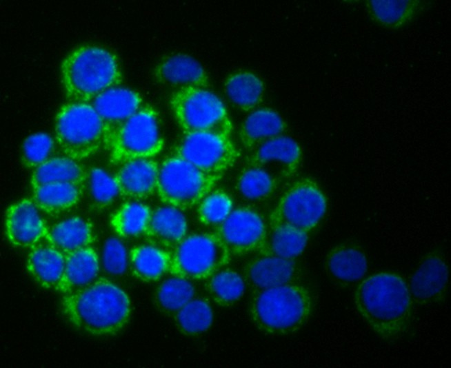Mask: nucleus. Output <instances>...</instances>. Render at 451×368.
I'll return each mask as SVG.
<instances>
[{
	"mask_svg": "<svg viewBox=\"0 0 451 368\" xmlns=\"http://www.w3.org/2000/svg\"><path fill=\"white\" fill-rule=\"evenodd\" d=\"M297 267L292 259L265 254L248 265V276L258 290L292 283Z\"/></svg>",
	"mask_w": 451,
	"mask_h": 368,
	"instance_id": "5701e85b",
	"label": "nucleus"
},
{
	"mask_svg": "<svg viewBox=\"0 0 451 368\" xmlns=\"http://www.w3.org/2000/svg\"><path fill=\"white\" fill-rule=\"evenodd\" d=\"M286 130V123L274 110L259 108L252 111L241 123L239 136L243 148L250 152Z\"/></svg>",
	"mask_w": 451,
	"mask_h": 368,
	"instance_id": "aec40b11",
	"label": "nucleus"
},
{
	"mask_svg": "<svg viewBox=\"0 0 451 368\" xmlns=\"http://www.w3.org/2000/svg\"><path fill=\"white\" fill-rule=\"evenodd\" d=\"M129 255L123 243L115 237L108 238L103 248L102 263L110 274H123L127 268Z\"/></svg>",
	"mask_w": 451,
	"mask_h": 368,
	"instance_id": "ea45409f",
	"label": "nucleus"
},
{
	"mask_svg": "<svg viewBox=\"0 0 451 368\" xmlns=\"http://www.w3.org/2000/svg\"><path fill=\"white\" fill-rule=\"evenodd\" d=\"M327 198L309 178H301L284 190L270 216V223H285L309 232L324 216Z\"/></svg>",
	"mask_w": 451,
	"mask_h": 368,
	"instance_id": "1a4fd4ad",
	"label": "nucleus"
},
{
	"mask_svg": "<svg viewBox=\"0 0 451 368\" xmlns=\"http://www.w3.org/2000/svg\"><path fill=\"white\" fill-rule=\"evenodd\" d=\"M448 280V267L437 252L430 253L421 262L408 285L414 302L426 305L439 300L443 296Z\"/></svg>",
	"mask_w": 451,
	"mask_h": 368,
	"instance_id": "2eb2a0df",
	"label": "nucleus"
},
{
	"mask_svg": "<svg viewBox=\"0 0 451 368\" xmlns=\"http://www.w3.org/2000/svg\"><path fill=\"white\" fill-rule=\"evenodd\" d=\"M429 6L423 0H368L365 6L370 19L380 27L397 30L411 23Z\"/></svg>",
	"mask_w": 451,
	"mask_h": 368,
	"instance_id": "6ab92c4d",
	"label": "nucleus"
},
{
	"mask_svg": "<svg viewBox=\"0 0 451 368\" xmlns=\"http://www.w3.org/2000/svg\"><path fill=\"white\" fill-rule=\"evenodd\" d=\"M87 170L78 161L66 155L52 156L33 170L32 189L54 183H70L83 187Z\"/></svg>",
	"mask_w": 451,
	"mask_h": 368,
	"instance_id": "393cba45",
	"label": "nucleus"
},
{
	"mask_svg": "<svg viewBox=\"0 0 451 368\" xmlns=\"http://www.w3.org/2000/svg\"><path fill=\"white\" fill-rule=\"evenodd\" d=\"M56 141L45 132H37L28 136L21 147V159L23 165L34 170L52 157Z\"/></svg>",
	"mask_w": 451,
	"mask_h": 368,
	"instance_id": "58836bf2",
	"label": "nucleus"
},
{
	"mask_svg": "<svg viewBox=\"0 0 451 368\" xmlns=\"http://www.w3.org/2000/svg\"><path fill=\"white\" fill-rule=\"evenodd\" d=\"M164 143L157 112L150 105H143L109 132L105 147L111 163L121 165L151 159L162 151Z\"/></svg>",
	"mask_w": 451,
	"mask_h": 368,
	"instance_id": "423d86ee",
	"label": "nucleus"
},
{
	"mask_svg": "<svg viewBox=\"0 0 451 368\" xmlns=\"http://www.w3.org/2000/svg\"><path fill=\"white\" fill-rule=\"evenodd\" d=\"M159 165L151 159L132 160L120 165L114 175L119 194L130 199L146 198L157 190Z\"/></svg>",
	"mask_w": 451,
	"mask_h": 368,
	"instance_id": "f3484780",
	"label": "nucleus"
},
{
	"mask_svg": "<svg viewBox=\"0 0 451 368\" xmlns=\"http://www.w3.org/2000/svg\"><path fill=\"white\" fill-rule=\"evenodd\" d=\"M157 82L175 89L210 86V77L202 65L185 54H174L161 59L154 69Z\"/></svg>",
	"mask_w": 451,
	"mask_h": 368,
	"instance_id": "dca6fc26",
	"label": "nucleus"
},
{
	"mask_svg": "<svg viewBox=\"0 0 451 368\" xmlns=\"http://www.w3.org/2000/svg\"><path fill=\"white\" fill-rule=\"evenodd\" d=\"M233 210L231 197L221 190H212L199 203L198 217L206 225H219Z\"/></svg>",
	"mask_w": 451,
	"mask_h": 368,
	"instance_id": "4c0bfd02",
	"label": "nucleus"
},
{
	"mask_svg": "<svg viewBox=\"0 0 451 368\" xmlns=\"http://www.w3.org/2000/svg\"><path fill=\"white\" fill-rule=\"evenodd\" d=\"M66 319L77 329L94 336H108L128 323L130 300L127 294L111 281L99 278L60 300Z\"/></svg>",
	"mask_w": 451,
	"mask_h": 368,
	"instance_id": "f03ea898",
	"label": "nucleus"
},
{
	"mask_svg": "<svg viewBox=\"0 0 451 368\" xmlns=\"http://www.w3.org/2000/svg\"><path fill=\"white\" fill-rule=\"evenodd\" d=\"M412 301L404 279L388 272L368 276L354 294L359 314L376 334L386 340L399 338L408 331L412 320Z\"/></svg>",
	"mask_w": 451,
	"mask_h": 368,
	"instance_id": "f257e3e1",
	"label": "nucleus"
},
{
	"mask_svg": "<svg viewBox=\"0 0 451 368\" xmlns=\"http://www.w3.org/2000/svg\"><path fill=\"white\" fill-rule=\"evenodd\" d=\"M194 287L183 277H174L166 280L157 292L159 304L165 309L179 310L193 299Z\"/></svg>",
	"mask_w": 451,
	"mask_h": 368,
	"instance_id": "e433bc0d",
	"label": "nucleus"
},
{
	"mask_svg": "<svg viewBox=\"0 0 451 368\" xmlns=\"http://www.w3.org/2000/svg\"><path fill=\"white\" fill-rule=\"evenodd\" d=\"M208 289L218 302L229 304L239 300L244 294L245 285L243 278L232 269H222L213 274Z\"/></svg>",
	"mask_w": 451,
	"mask_h": 368,
	"instance_id": "f704fd0d",
	"label": "nucleus"
},
{
	"mask_svg": "<svg viewBox=\"0 0 451 368\" xmlns=\"http://www.w3.org/2000/svg\"><path fill=\"white\" fill-rule=\"evenodd\" d=\"M267 227L261 214L249 207L233 209L218 225L217 234L230 254H246L263 249Z\"/></svg>",
	"mask_w": 451,
	"mask_h": 368,
	"instance_id": "f8f14e48",
	"label": "nucleus"
},
{
	"mask_svg": "<svg viewBox=\"0 0 451 368\" xmlns=\"http://www.w3.org/2000/svg\"><path fill=\"white\" fill-rule=\"evenodd\" d=\"M107 127L90 103L67 101L54 119V139L63 155L79 161L105 147Z\"/></svg>",
	"mask_w": 451,
	"mask_h": 368,
	"instance_id": "39448f33",
	"label": "nucleus"
},
{
	"mask_svg": "<svg viewBox=\"0 0 451 368\" xmlns=\"http://www.w3.org/2000/svg\"><path fill=\"white\" fill-rule=\"evenodd\" d=\"M312 308L310 292L292 282L258 290L250 312L254 323L263 332L283 336L302 327L310 318Z\"/></svg>",
	"mask_w": 451,
	"mask_h": 368,
	"instance_id": "20e7f679",
	"label": "nucleus"
},
{
	"mask_svg": "<svg viewBox=\"0 0 451 368\" xmlns=\"http://www.w3.org/2000/svg\"><path fill=\"white\" fill-rule=\"evenodd\" d=\"M152 214L150 207L144 203L127 202L111 216L110 226L121 237L137 236L146 232Z\"/></svg>",
	"mask_w": 451,
	"mask_h": 368,
	"instance_id": "2f4dec72",
	"label": "nucleus"
},
{
	"mask_svg": "<svg viewBox=\"0 0 451 368\" xmlns=\"http://www.w3.org/2000/svg\"><path fill=\"white\" fill-rule=\"evenodd\" d=\"M90 104L105 123L109 134L139 111L143 107V101L138 92L117 86L102 92Z\"/></svg>",
	"mask_w": 451,
	"mask_h": 368,
	"instance_id": "a211bd4d",
	"label": "nucleus"
},
{
	"mask_svg": "<svg viewBox=\"0 0 451 368\" xmlns=\"http://www.w3.org/2000/svg\"><path fill=\"white\" fill-rule=\"evenodd\" d=\"M64 254L91 246L94 233L91 224L80 216H72L54 224L46 238Z\"/></svg>",
	"mask_w": 451,
	"mask_h": 368,
	"instance_id": "cd10ccee",
	"label": "nucleus"
},
{
	"mask_svg": "<svg viewBox=\"0 0 451 368\" xmlns=\"http://www.w3.org/2000/svg\"><path fill=\"white\" fill-rule=\"evenodd\" d=\"M221 176L206 173L173 154L159 165L156 191L167 205L186 209L199 204Z\"/></svg>",
	"mask_w": 451,
	"mask_h": 368,
	"instance_id": "6e6552de",
	"label": "nucleus"
},
{
	"mask_svg": "<svg viewBox=\"0 0 451 368\" xmlns=\"http://www.w3.org/2000/svg\"><path fill=\"white\" fill-rule=\"evenodd\" d=\"M32 190V200L39 209L51 214L69 210L83 194V187L70 183H49Z\"/></svg>",
	"mask_w": 451,
	"mask_h": 368,
	"instance_id": "c85d7f7f",
	"label": "nucleus"
},
{
	"mask_svg": "<svg viewBox=\"0 0 451 368\" xmlns=\"http://www.w3.org/2000/svg\"><path fill=\"white\" fill-rule=\"evenodd\" d=\"M229 256L230 252L217 234H193L178 244L170 268L181 277L204 278L226 264Z\"/></svg>",
	"mask_w": 451,
	"mask_h": 368,
	"instance_id": "9d476101",
	"label": "nucleus"
},
{
	"mask_svg": "<svg viewBox=\"0 0 451 368\" xmlns=\"http://www.w3.org/2000/svg\"><path fill=\"white\" fill-rule=\"evenodd\" d=\"M65 267V254L51 243L31 247L26 259L30 276L42 287L57 289Z\"/></svg>",
	"mask_w": 451,
	"mask_h": 368,
	"instance_id": "4be33fe9",
	"label": "nucleus"
},
{
	"mask_svg": "<svg viewBox=\"0 0 451 368\" xmlns=\"http://www.w3.org/2000/svg\"><path fill=\"white\" fill-rule=\"evenodd\" d=\"M326 266L334 278L346 282L359 280L368 269L365 255L352 245H342L332 249L327 256Z\"/></svg>",
	"mask_w": 451,
	"mask_h": 368,
	"instance_id": "c756f323",
	"label": "nucleus"
},
{
	"mask_svg": "<svg viewBox=\"0 0 451 368\" xmlns=\"http://www.w3.org/2000/svg\"><path fill=\"white\" fill-rule=\"evenodd\" d=\"M168 103L183 134L206 132L231 136L233 127L226 105L208 88L175 89Z\"/></svg>",
	"mask_w": 451,
	"mask_h": 368,
	"instance_id": "0eeeda50",
	"label": "nucleus"
},
{
	"mask_svg": "<svg viewBox=\"0 0 451 368\" xmlns=\"http://www.w3.org/2000/svg\"><path fill=\"white\" fill-rule=\"evenodd\" d=\"M302 149L294 139L285 135L276 136L247 155L248 165L263 167L277 178L293 175L302 160Z\"/></svg>",
	"mask_w": 451,
	"mask_h": 368,
	"instance_id": "ddd939ff",
	"label": "nucleus"
},
{
	"mask_svg": "<svg viewBox=\"0 0 451 368\" xmlns=\"http://www.w3.org/2000/svg\"><path fill=\"white\" fill-rule=\"evenodd\" d=\"M92 205L97 208H105L111 205L120 195L114 176L99 167L87 170L83 185Z\"/></svg>",
	"mask_w": 451,
	"mask_h": 368,
	"instance_id": "72a5a7b5",
	"label": "nucleus"
},
{
	"mask_svg": "<svg viewBox=\"0 0 451 368\" xmlns=\"http://www.w3.org/2000/svg\"><path fill=\"white\" fill-rule=\"evenodd\" d=\"M213 311L210 304L202 299H192L178 311L177 322L188 334L207 331L213 322Z\"/></svg>",
	"mask_w": 451,
	"mask_h": 368,
	"instance_id": "c9c22d12",
	"label": "nucleus"
},
{
	"mask_svg": "<svg viewBox=\"0 0 451 368\" xmlns=\"http://www.w3.org/2000/svg\"><path fill=\"white\" fill-rule=\"evenodd\" d=\"M129 260L134 273L140 278L154 280L170 268L172 258L164 249L151 245L133 247Z\"/></svg>",
	"mask_w": 451,
	"mask_h": 368,
	"instance_id": "7c9ffc66",
	"label": "nucleus"
},
{
	"mask_svg": "<svg viewBox=\"0 0 451 368\" xmlns=\"http://www.w3.org/2000/svg\"><path fill=\"white\" fill-rule=\"evenodd\" d=\"M308 232L285 223H270L262 252L294 259L305 249Z\"/></svg>",
	"mask_w": 451,
	"mask_h": 368,
	"instance_id": "a878e982",
	"label": "nucleus"
},
{
	"mask_svg": "<svg viewBox=\"0 0 451 368\" xmlns=\"http://www.w3.org/2000/svg\"><path fill=\"white\" fill-rule=\"evenodd\" d=\"M277 178L265 169L248 165L239 175L236 188L239 194L250 201H259L270 196L277 186Z\"/></svg>",
	"mask_w": 451,
	"mask_h": 368,
	"instance_id": "473e14b6",
	"label": "nucleus"
},
{
	"mask_svg": "<svg viewBox=\"0 0 451 368\" xmlns=\"http://www.w3.org/2000/svg\"><path fill=\"white\" fill-rule=\"evenodd\" d=\"M99 272V257L92 246L65 254L64 271L56 290L66 294L79 289L96 280Z\"/></svg>",
	"mask_w": 451,
	"mask_h": 368,
	"instance_id": "412c9836",
	"label": "nucleus"
},
{
	"mask_svg": "<svg viewBox=\"0 0 451 368\" xmlns=\"http://www.w3.org/2000/svg\"><path fill=\"white\" fill-rule=\"evenodd\" d=\"M60 81L69 101L90 103L123 81L117 57L108 49L86 44L72 50L60 65Z\"/></svg>",
	"mask_w": 451,
	"mask_h": 368,
	"instance_id": "7ed1b4c3",
	"label": "nucleus"
},
{
	"mask_svg": "<svg viewBox=\"0 0 451 368\" xmlns=\"http://www.w3.org/2000/svg\"><path fill=\"white\" fill-rule=\"evenodd\" d=\"M224 92L230 102L238 109L253 111L262 102L264 83L255 74L239 70L229 74L223 83Z\"/></svg>",
	"mask_w": 451,
	"mask_h": 368,
	"instance_id": "b1692460",
	"label": "nucleus"
},
{
	"mask_svg": "<svg viewBox=\"0 0 451 368\" xmlns=\"http://www.w3.org/2000/svg\"><path fill=\"white\" fill-rule=\"evenodd\" d=\"M174 154L215 175L232 167L240 156L230 136L206 132L183 134Z\"/></svg>",
	"mask_w": 451,
	"mask_h": 368,
	"instance_id": "9b49d317",
	"label": "nucleus"
},
{
	"mask_svg": "<svg viewBox=\"0 0 451 368\" xmlns=\"http://www.w3.org/2000/svg\"><path fill=\"white\" fill-rule=\"evenodd\" d=\"M187 231L188 222L181 209L166 205L152 212L145 233L154 242L170 245H178Z\"/></svg>",
	"mask_w": 451,
	"mask_h": 368,
	"instance_id": "bb28decb",
	"label": "nucleus"
},
{
	"mask_svg": "<svg viewBox=\"0 0 451 368\" xmlns=\"http://www.w3.org/2000/svg\"><path fill=\"white\" fill-rule=\"evenodd\" d=\"M32 199L22 198L9 206L5 216L8 240L19 247H32L47 238L48 229Z\"/></svg>",
	"mask_w": 451,
	"mask_h": 368,
	"instance_id": "4468645a",
	"label": "nucleus"
}]
</instances>
